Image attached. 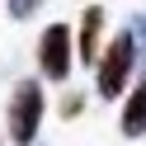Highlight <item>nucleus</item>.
Returning <instances> with one entry per match:
<instances>
[{
  "instance_id": "obj_1",
  "label": "nucleus",
  "mask_w": 146,
  "mask_h": 146,
  "mask_svg": "<svg viewBox=\"0 0 146 146\" xmlns=\"http://www.w3.org/2000/svg\"><path fill=\"white\" fill-rule=\"evenodd\" d=\"M137 42H132V33H118V38H108L104 42V52H99V61H94V90L104 99H118L127 90V80H132V71H137Z\"/></svg>"
},
{
  "instance_id": "obj_2",
  "label": "nucleus",
  "mask_w": 146,
  "mask_h": 146,
  "mask_svg": "<svg viewBox=\"0 0 146 146\" xmlns=\"http://www.w3.org/2000/svg\"><path fill=\"white\" fill-rule=\"evenodd\" d=\"M42 113H47V99H42L38 80H19L10 94V108H5V127H10V141L14 146H33L42 127Z\"/></svg>"
},
{
  "instance_id": "obj_3",
  "label": "nucleus",
  "mask_w": 146,
  "mask_h": 146,
  "mask_svg": "<svg viewBox=\"0 0 146 146\" xmlns=\"http://www.w3.org/2000/svg\"><path fill=\"white\" fill-rule=\"evenodd\" d=\"M71 66H76V33H71V24H47L38 38V71L42 80H66Z\"/></svg>"
},
{
  "instance_id": "obj_4",
  "label": "nucleus",
  "mask_w": 146,
  "mask_h": 146,
  "mask_svg": "<svg viewBox=\"0 0 146 146\" xmlns=\"http://www.w3.org/2000/svg\"><path fill=\"white\" fill-rule=\"evenodd\" d=\"M99 52H104V10H99V5H85V14H80V33H76V61L94 66Z\"/></svg>"
},
{
  "instance_id": "obj_5",
  "label": "nucleus",
  "mask_w": 146,
  "mask_h": 146,
  "mask_svg": "<svg viewBox=\"0 0 146 146\" xmlns=\"http://www.w3.org/2000/svg\"><path fill=\"white\" fill-rule=\"evenodd\" d=\"M123 137H146V80H137L132 90H127V99H123Z\"/></svg>"
},
{
  "instance_id": "obj_6",
  "label": "nucleus",
  "mask_w": 146,
  "mask_h": 146,
  "mask_svg": "<svg viewBox=\"0 0 146 146\" xmlns=\"http://www.w3.org/2000/svg\"><path fill=\"white\" fill-rule=\"evenodd\" d=\"M5 10H10V19H33L42 10V0H5Z\"/></svg>"
},
{
  "instance_id": "obj_7",
  "label": "nucleus",
  "mask_w": 146,
  "mask_h": 146,
  "mask_svg": "<svg viewBox=\"0 0 146 146\" xmlns=\"http://www.w3.org/2000/svg\"><path fill=\"white\" fill-rule=\"evenodd\" d=\"M127 33H132V42H137V57L146 61V14H132V24H127Z\"/></svg>"
},
{
  "instance_id": "obj_8",
  "label": "nucleus",
  "mask_w": 146,
  "mask_h": 146,
  "mask_svg": "<svg viewBox=\"0 0 146 146\" xmlns=\"http://www.w3.org/2000/svg\"><path fill=\"white\" fill-rule=\"evenodd\" d=\"M80 108H85V99H80V94H66V99H61V113H66V118H76Z\"/></svg>"
}]
</instances>
